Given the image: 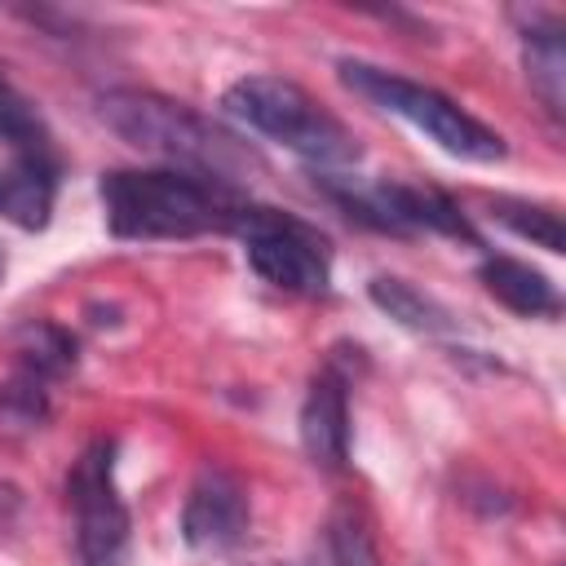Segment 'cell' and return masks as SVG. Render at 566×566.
Masks as SVG:
<instances>
[{"mask_svg":"<svg viewBox=\"0 0 566 566\" xmlns=\"http://www.w3.org/2000/svg\"><path fill=\"white\" fill-rule=\"evenodd\" d=\"M106 226L119 239H195L208 230H234L243 199L230 181L177 172V168H115L97 181Z\"/></svg>","mask_w":566,"mask_h":566,"instance_id":"obj_1","label":"cell"},{"mask_svg":"<svg viewBox=\"0 0 566 566\" xmlns=\"http://www.w3.org/2000/svg\"><path fill=\"white\" fill-rule=\"evenodd\" d=\"M66 495L75 509V548L84 566L128 562V509L115 491V442L97 438L71 469Z\"/></svg>","mask_w":566,"mask_h":566,"instance_id":"obj_6","label":"cell"},{"mask_svg":"<svg viewBox=\"0 0 566 566\" xmlns=\"http://www.w3.org/2000/svg\"><path fill=\"white\" fill-rule=\"evenodd\" d=\"M234 119H243L248 128L274 137L279 146L314 159V164H354L358 159V142L354 133L332 119L301 84L279 80V75H248L239 84L226 88L221 102Z\"/></svg>","mask_w":566,"mask_h":566,"instance_id":"obj_3","label":"cell"},{"mask_svg":"<svg viewBox=\"0 0 566 566\" xmlns=\"http://www.w3.org/2000/svg\"><path fill=\"white\" fill-rule=\"evenodd\" d=\"M97 111H102V119H106V128L115 137H124L128 146H137L146 155H159V159L181 164V172H195V177H212V181H230L234 186V177L248 164H256V155L243 150L239 137H230L212 119H203L190 106L168 102L159 93L111 88L97 102Z\"/></svg>","mask_w":566,"mask_h":566,"instance_id":"obj_2","label":"cell"},{"mask_svg":"<svg viewBox=\"0 0 566 566\" xmlns=\"http://www.w3.org/2000/svg\"><path fill=\"white\" fill-rule=\"evenodd\" d=\"M0 142H13L18 150H44V124H40V115L4 80H0Z\"/></svg>","mask_w":566,"mask_h":566,"instance_id":"obj_17","label":"cell"},{"mask_svg":"<svg viewBox=\"0 0 566 566\" xmlns=\"http://www.w3.org/2000/svg\"><path fill=\"white\" fill-rule=\"evenodd\" d=\"M57 199V172L44 150H22L0 168V217L18 230H44Z\"/></svg>","mask_w":566,"mask_h":566,"instance_id":"obj_9","label":"cell"},{"mask_svg":"<svg viewBox=\"0 0 566 566\" xmlns=\"http://www.w3.org/2000/svg\"><path fill=\"white\" fill-rule=\"evenodd\" d=\"M526 75H531V88L539 93V102L548 106V115L562 119V102H566V49H562V22L557 18L548 27H531L526 31Z\"/></svg>","mask_w":566,"mask_h":566,"instance_id":"obj_11","label":"cell"},{"mask_svg":"<svg viewBox=\"0 0 566 566\" xmlns=\"http://www.w3.org/2000/svg\"><path fill=\"white\" fill-rule=\"evenodd\" d=\"M248 531V491L226 469H203L181 509V535L190 548H230Z\"/></svg>","mask_w":566,"mask_h":566,"instance_id":"obj_7","label":"cell"},{"mask_svg":"<svg viewBox=\"0 0 566 566\" xmlns=\"http://www.w3.org/2000/svg\"><path fill=\"white\" fill-rule=\"evenodd\" d=\"M491 217L504 221L513 234L539 243L544 252H562L566 248V230H562V217L553 208H535V203H522V199H495Z\"/></svg>","mask_w":566,"mask_h":566,"instance_id":"obj_15","label":"cell"},{"mask_svg":"<svg viewBox=\"0 0 566 566\" xmlns=\"http://www.w3.org/2000/svg\"><path fill=\"white\" fill-rule=\"evenodd\" d=\"M340 80L354 93H363L367 102H376L380 111L402 115L407 124L429 133L447 155H460V159H473V164H495V159L509 155L500 133H491L482 119H473L469 111H460L451 97H442L429 84H416V80H402V75L380 71L371 62H349V57L340 62Z\"/></svg>","mask_w":566,"mask_h":566,"instance_id":"obj_4","label":"cell"},{"mask_svg":"<svg viewBox=\"0 0 566 566\" xmlns=\"http://www.w3.org/2000/svg\"><path fill=\"white\" fill-rule=\"evenodd\" d=\"M0 274H4V256H0Z\"/></svg>","mask_w":566,"mask_h":566,"instance_id":"obj_18","label":"cell"},{"mask_svg":"<svg viewBox=\"0 0 566 566\" xmlns=\"http://www.w3.org/2000/svg\"><path fill=\"white\" fill-rule=\"evenodd\" d=\"M234 230L243 234V252H248V265L283 287V292H296V296H318L327 292V243L323 234H314L310 226L274 212V208H252L243 203Z\"/></svg>","mask_w":566,"mask_h":566,"instance_id":"obj_5","label":"cell"},{"mask_svg":"<svg viewBox=\"0 0 566 566\" xmlns=\"http://www.w3.org/2000/svg\"><path fill=\"white\" fill-rule=\"evenodd\" d=\"M367 296H371L394 323H402V327H411V332L438 336V332L451 327V314H447L433 296H424L420 287H411V283L398 279V274H376V279L367 283Z\"/></svg>","mask_w":566,"mask_h":566,"instance_id":"obj_12","label":"cell"},{"mask_svg":"<svg viewBox=\"0 0 566 566\" xmlns=\"http://www.w3.org/2000/svg\"><path fill=\"white\" fill-rule=\"evenodd\" d=\"M18 354H22V371L49 380V376H62L71 371L75 363V340L53 327V323H31L22 336H18Z\"/></svg>","mask_w":566,"mask_h":566,"instance_id":"obj_14","label":"cell"},{"mask_svg":"<svg viewBox=\"0 0 566 566\" xmlns=\"http://www.w3.org/2000/svg\"><path fill=\"white\" fill-rule=\"evenodd\" d=\"M327 548H332L336 566H380L376 535H371L363 509H354V504H336L332 509V517H327Z\"/></svg>","mask_w":566,"mask_h":566,"instance_id":"obj_13","label":"cell"},{"mask_svg":"<svg viewBox=\"0 0 566 566\" xmlns=\"http://www.w3.org/2000/svg\"><path fill=\"white\" fill-rule=\"evenodd\" d=\"M44 416H49L44 380L18 367V376H9L0 385V424L4 429H35Z\"/></svg>","mask_w":566,"mask_h":566,"instance_id":"obj_16","label":"cell"},{"mask_svg":"<svg viewBox=\"0 0 566 566\" xmlns=\"http://www.w3.org/2000/svg\"><path fill=\"white\" fill-rule=\"evenodd\" d=\"M478 279H482V287H486L500 305H509L513 314L539 318V314H557V310H562L557 287H553L539 270H531L526 261H513V256H486L482 270H478Z\"/></svg>","mask_w":566,"mask_h":566,"instance_id":"obj_10","label":"cell"},{"mask_svg":"<svg viewBox=\"0 0 566 566\" xmlns=\"http://www.w3.org/2000/svg\"><path fill=\"white\" fill-rule=\"evenodd\" d=\"M301 442L318 469H345L349 460V402L336 371H323L301 407Z\"/></svg>","mask_w":566,"mask_h":566,"instance_id":"obj_8","label":"cell"}]
</instances>
